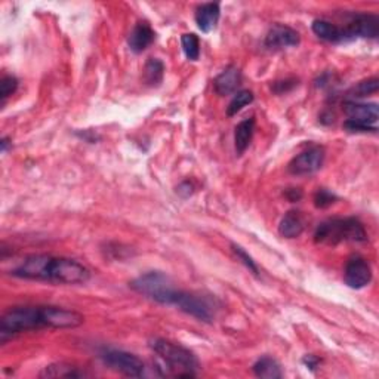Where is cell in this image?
I'll return each instance as SVG.
<instances>
[{"label":"cell","instance_id":"obj_2","mask_svg":"<svg viewBox=\"0 0 379 379\" xmlns=\"http://www.w3.org/2000/svg\"><path fill=\"white\" fill-rule=\"evenodd\" d=\"M14 277L25 280L51 282L57 285H85L91 272L76 259L45 254L30 255L11 272Z\"/></svg>","mask_w":379,"mask_h":379},{"label":"cell","instance_id":"obj_13","mask_svg":"<svg viewBox=\"0 0 379 379\" xmlns=\"http://www.w3.org/2000/svg\"><path fill=\"white\" fill-rule=\"evenodd\" d=\"M242 83V73L236 65L227 67L223 73H219L214 81V89L218 95L225 96L237 91Z\"/></svg>","mask_w":379,"mask_h":379},{"label":"cell","instance_id":"obj_24","mask_svg":"<svg viewBox=\"0 0 379 379\" xmlns=\"http://www.w3.org/2000/svg\"><path fill=\"white\" fill-rule=\"evenodd\" d=\"M181 46L190 61H197L198 57H201V42H198V37L194 33L183 34Z\"/></svg>","mask_w":379,"mask_h":379},{"label":"cell","instance_id":"obj_21","mask_svg":"<svg viewBox=\"0 0 379 379\" xmlns=\"http://www.w3.org/2000/svg\"><path fill=\"white\" fill-rule=\"evenodd\" d=\"M165 76V64L158 58H148L144 67V82L148 86H158Z\"/></svg>","mask_w":379,"mask_h":379},{"label":"cell","instance_id":"obj_15","mask_svg":"<svg viewBox=\"0 0 379 379\" xmlns=\"http://www.w3.org/2000/svg\"><path fill=\"white\" fill-rule=\"evenodd\" d=\"M221 17L219 3H203L196 9V24L203 33H211Z\"/></svg>","mask_w":379,"mask_h":379},{"label":"cell","instance_id":"obj_18","mask_svg":"<svg viewBox=\"0 0 379 379\" xmlns=\"http://www.w3.org/2000/svg\"><path fill=\"white\" fill-rule=\"evenodd\" d=\"M255 134V119L249 117L238 123L234 129V145L238 156H242L252 143Z\"/></svg>","mask_w":379,"mask_h":379},{"label":"cell","instance_id":"obj_6","mask_svg":"<svg viewBox=\"0 0 379 379\" xmlns=\"http://www.w3.org/2000/svg\"><path fill=\"white\" fill-rule=\"evenodd\" d=\"M174 305L178 307L181 311L205 323L214 322L216 314L215 301H212V299H209L205 295L194 294V292L178 291L174 299Z\"/></svg>","mask_w":379,"mask_h":379},{"label":"cell","instance_id":"obj_26","mask_svg":"<svg viewBox=\"0 0 379 379\" xmlns=\"http://www.w3.org/2000/svg\"><path fill=\"white\" fill-rule=\"evenodd\" d=\"M232 249H233V252L236 254V256H237L238 259H240V261L243 263V265L247 268L249 272L254 273L255 276H259V268H258L256 263L254 261V258H252L251 255H249L242 246H238V245L233 243V245H232Z\"/></svg>","mask_w":379,"mask_h":379},{"label":"cell","instance_id":"obj_31","mask_svg":"<svg viewBox=\"0 0 379 379\" xmlns=\"http://www.w3.org/2000/svg\"><path fill=\"white\" fill-rule=\"evenodd\" d=\"M192 190H193V185L185 181V183H183L181 185L178 187V194H181V196H183L184 192H185V196H184V197H188V196H192V193H193Z\"/></svg>","mask_w":379,"mask_h":379},{"label":"cell","instance_id":"obj_14","mask_svg":"<svg viewBox=\"0 0 379 379\" xmlns=\"http://www.w3.org/2000/svg\"><path fill=\"white\" fill-rule=\"evenodd\" d=\"M156 33L148 23H138L127 37V45L135 54H141L154 42Z\"/></svg>","mask_w":379,"mask_h":379},{"label":"cell","instance_id":"obj_27","mask_svg":"<svg viewBox=\"0 0 379 379\" xmlns=\"http://www.w3.org/2000/svg\"><path fill=\"white\" fill-rule=\"evenodd\" d=\"M336 201H338V197L326 188H318L314 194V205L318 209H326L329 206H332Z\"/></svg>","mask_w":379,"mask_h":379},{"label":"cell","instance_id":"obj_19","mask_svg":"<svg viewBox=\"0 0 379 379\" xmlns=\"http://www.w3.org/2000/svg\"><path fill=\"white\" fill-rule=\"evenodd\" d=\"M254 373L258 378H264V379H280L283 376L282 372V366L278 363L276 358L264 356L261 358H258L254 365Z\"/></svg>","mask_w":379,"mask_h":379},{"label":"cell","instance_id":"obj_30","mask_svg":"<svg viewBox=\"0 0 379 379\" xmlns=\"http://www.w3.org/2000/svg\"><path fill=\"white\" fill-rule=\"evenodd\" d=\"M303 362L307 366V369H310L311 372H314L316 367L318 366V363H320V360H318V358L316 356H311V354L310 356H305Z\"/></svg>","mask_w":379,"mask_h":379},{"label":"cell","instance_id":"obj_9","mask_svg":"<svg viewBox=\"0 0 379 379\" xmlns=\"http://www.w3.org/2000/svg\"><path fill=\"white\" fill-rule=\"evenodd\" d=\"M347 41L353 39H376L379 36V18L373 14H356L344 28Z\"/></svg>","mask_w":379,"mask_h":379},{"label":"cell","instance_id":"obj_7","mask_svg":"<svg viewBox=\"0 0 379 379\" xmlns=\"http://www.w3.org/2000/svg\"><path fill=\"white\" fill-rule=\"evenodd\" d=\"M99 357H101V360L107 367L117 373H122L129 378H139L144 375L145 365L141 358L132 353L116 350V348H105V350L99 353Z\"/></svg>","mask_w":379,"mask_h":379},{"label":"cell","instance_id":"obj_11","mask_svg":"<svg viewBox=\"0 0 379 379\" xmlns=\"http://www.w3.org/2000/svg\"><path fill=\"white\" fill-rule=\"evenodd\" d=\"M265 48L272 51H282V49L295 48L301 43V36L295 28L285 24H274L265 36Z\"/></svg>","mask_w":379,"mask_h":379},{"label":"cell","instance_id":"obj_32","mask_svg":"<svg viewBox=\"0 0 379 379\" xmlns=\"http://www.w3.org/2000/svg\"><path fill=\"white\" fill-rule=\"evenodd\" d=\"M11 145H12V143L9 141V138H6V136H3V138H2V141H0V147H2V153H3V154L8 152V148L11 147Z\"/></svg>","mask_w":379,"mask_h":379},{"label":"cell","instance_id":"obj_17","mask_svg":"<svg viewBox=\"0 0 379 379\" xmlns=\"http://www.w3.org/2000/svg\"><path fill=\"white\" fill-rule=\"evenodd\" d=\"M305 230V219L299 211H289L278 224V233L286 238H296Z\"/></svg>","mask_w":379,"mask_h":379},{"label":"cell","instance_id":"obj_4","mask_svg":"<svg viewBox=\"0 0 379 379\" xmlns=\"http://www.w3.org/2000/svg\"><path fill=\"white\" fill-rule=\"evenodd\" d=\"M365 225L357 218H332L318 224L314 242L322 245H339L342 242H366Z\"/></svg>","mask_w":379,"mask_h":379},{"label":"cell","instance_id":"obj_3","mask_svg":"<svg viewBox=\"0 0 379 379\" xmlns=\"http://www.w3.org/2000/svg\"><path fill=\"white\" fill-rule=\"evenodd\" d=\"M150 347L161 358L163 366H166L167 375H174L176 378H194L197 375L201 363H198L196 354L190 351L188 348L163 338H154L150 342Z\"/></svg>","mask_w":379,"mask_h":379},{"label":"cell","instance_id":"obj_16","mask_svg":"<svg viewBox=\"0 0 379 379\" xmlns=\"http://www.w3.org/2000/svg\"><path fill=\"white\" fill-rule=\"evenodd\" d=\"M311 28H313V33L325 42H329V43L347 42L344 28L335 25L334 23L327 21V19H314Z\"/></svg>","mask_w":379,"mask_h":379},{"label":"cell","instance_id":"obj_20","mask_svg":"<svg viewBox=\"0 0 379 379\" xmlns=\"http://www.w3.org/2000/svg\"><path fill=\"white\" fill-rule=\"evenodd\" d=\"M88 373L82 369L67 363H54L46 366L41 372V378H85Z\"/></svg>","mask_w":379,"mask_h":379},{"label":"cell","instance_id":"obj_8","mask_svg":"<svg viewBox=\"0 0 379 379\" xmlns=\"http://www.w3.org/2000/svg\"><path fill=\"white\" fill-rule=\"evenodd\" d=\"M325 148L320 145H313L310 148L304 150L303 153L295 156L287 165L289 174L295 176H305L313 175L317 171H320V167L325 163Z\"/></svg>","mask_w":379,"mask_h":379},{"label":"cell","instance_id":"obj_23","mask_svg":"<svg viewBox=\"0 0 379 379\" xmlns=\"http://www.w3.org/2000/svg\"><path fill=\"white\" fill-rule=\"evenodd\" d=\"M251 103H254V94L251 91H247V89H245V91H238L237 94H234L230 104L227 107V116H236Z\"/></svg>","mask_w":379,"mask_h":379},{"label":"cell","instance_id":"obj_1","mask_svg":"<svg viewBox=\"0 0 379 379\" xmlns=\"http://www.w3.org/2000/svg\"><path fill=\"white\" fill-rule=\"evenodd\" d=\"M85 317L74 310L52 305H25L8 310L0 320V342L39 329H73L83 325Z\"/></svg>","mask_w":379,"mask_h":379},{"label":"cell","instance_id":"obj_5","mask_svg":"<svg viewBox=\"0 0 379 379\" xmlns=\"http://www.w3.org/2000/svg\"><path fill=\"white\" fill-rule=\"evenodd\" d=\"M129 286L136 294L162 305H174V299L179 291L174 286L171 277L162 272H148L138 276Z\"/></svg>","mask_w":379,"mask_h":379},{"label":"cell","instance_id":"obj_22","mask_svg":"<svg viewBox=\"0 0 379 379\" xmlns=\"http://www.w3.org/2000/svg\"><path fill=\"white\" fill-rule=\"evenodd\" d=\"M378 88H379V81L376 77H372V79H367V81H363V82H358L356 86H353L350 91H348V101H354V99H360V98H365L367 95H372V94H376L378 92Z\"/></svg>","mask_w":379,"mask_h":379},{"label":"cell","instance_id":"obj_28","mask_svg":"<svg viewBox=\"0 0 379 379\" xmlns=\"http://www.w3.org/2000/svg\"><path fill=\"white\" fill-rule=\"evenodd\" d=\"M298 86L296 79H285V81H277L272 85V91L277 95H283L291 92L294 88Z\"/></svg>","mask_w":379,"mask_h":379},{"label":"cell","instance_id":"obj_25","mask_svg":"<svg viewBox=\"0 0 379 379\" xmlns=\"http://www.w3.org/2000/svg\"><path fill=\"white\" fill-rule=\"evenodd\" d=\"M18 88V79L15 76H3L0 81V98H2V105L6 103V99L15 94Z\"/></svg>","mask_w":379,"mask_h":379},{"label":"cell","instance_id":"obj_10","mask_svg":"<svg viewBox=\"0 0 379 379\" xmlns=\"http://www.w3.org/2000/svg\"><path fill=\"white\" fill-rule=\"evenodd\" d=\"M345 285L351 289H363L372 282V268L365 258L351 256L344 270Z\"/></svg>","mask_w":379,"mask_h":379},{"label":"cell","instance_id":"obj_12","mask_svg":"<svg viewBox=\"0 0 379 379\" xmlns=\"http://www.w3.org/2000/svg\"><path fill=\"white\" fill-rule=\"evenodd\" d=\"M344 113L347 114L348 121L362 123L365 126L378 127L379 119V108L375 103H357V101H345L344 103Z\"/></svg>","mask_w":379,"mask_h":379},{"label":"cell","instance_id":"obj_29","mask_svg":"<svg viewBox=\"0 0 379 379\" xmlns=\"http://www.w3.org/2000/svg\"><path fill=\"white\" fill-rule=\"evenodd\" d=\"M285 194L291 202H298L303 198V192L299 188H289V190H286Z\"/></svg>","mask_w":379,"mask_h":379}]
</instances>
